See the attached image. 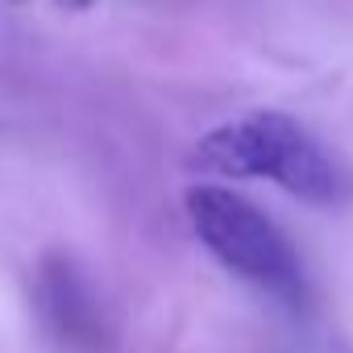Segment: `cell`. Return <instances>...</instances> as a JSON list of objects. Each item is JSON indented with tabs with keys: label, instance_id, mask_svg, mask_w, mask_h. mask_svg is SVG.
<instances>
[{
	"label": "cell",
	"instance_id": "6da1fadb",
	"mask_svg": "<svg viewBox=\"0 0 353 353\" xmlns=\"http://www.w3.org/2000/svg\"><path fill=\"white\" fill-rule=\"evenodd\" d=\"M196 162L233 179H274L283 192L316 208L345 204L353 192L345 166L328 154V145L287 112H250L216 125L200 137Z\"/></svg>",
	"mask_w": 353,
	"mask_h": 353
},
{
	"label": "cell",
	"instance_id": "7a4b0ae2",
	"mask_svg": "<svg viewBox=\"0 0 353 353\" xmlns=\"http://www.w3.org/2000/svg\"><path fill=\"white\" fill-rule=\"evenodd\" d=\"M188 221L196 237L241 279L299 303L303 299V266L283 237V229L254 208L245 196L229 188H192L188 192Z\"/></svg>",
	"mask_w": 353,
	"mask_h": 353
},
{
	"label": "cell",
	"instance_id": "3957f363",
	"mask_svg": "<svg viewBox=\"0 0 353 353\" xmlns=\"http://www.w3.org/2000/svg\"><path fill=\"white\" fill-rule=\"evenodd\" d=\"M34 312H38L42 328L75 353H100L108 341L100 299L92 295L79 266L59 250L42 254V262L34 270Z\"/></svg>",
	"mask_w": 353,
	"mask_h": 353
},
{
	"label": "cell",
	"instance_id": "277c9868",
	"mask_svg": "<svg viewBox=\"0 0 353 353\" xmlns=\"http://www.w3.org/2000/svg\"><path fill=\"white\" fill-rule=\"evenodd\" d=\"M54 5H63V9H88L92 0H54Z\"/></svg>",
	"mask_w": 353,
	"mask_h": 353
}]
</instances>
